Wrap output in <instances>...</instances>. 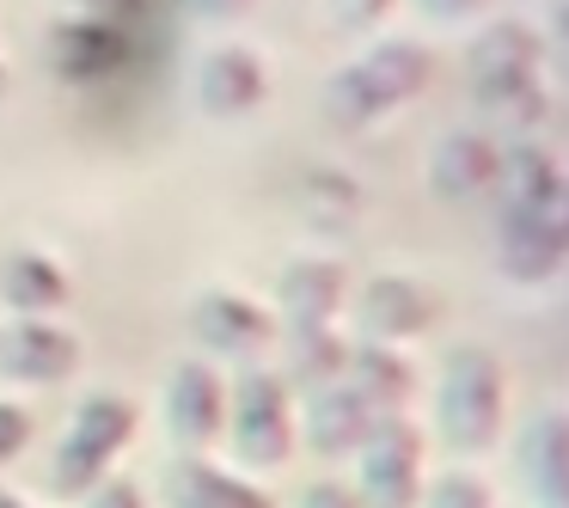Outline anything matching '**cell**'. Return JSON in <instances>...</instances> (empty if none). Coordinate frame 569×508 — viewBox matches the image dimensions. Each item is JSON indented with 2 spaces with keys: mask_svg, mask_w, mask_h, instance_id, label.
<instances>
[{
  "mask_svg": "<svg viewBox=\"0 0 569 508\" xmlns=\"http://www.w3.org/2000/svg\"><path fill=\"white\" fill-rule=\"evenodd\" d=\"M197 7H202V13H246V7H251V0H197Z\"/></svg>",
  "mask_w": 569,
  "mask_h": 508,
  "instance_id": "1f68e13d",
  "label": "cell"
},
{
  "mask_svg": "<svg viewBox=\"0 0 569 508\" xmlns=\"http://www.w3.org/2000/svg\"><path fill=\"white\" fill-rule=\"evenodd\" d=\"M496 160H502V148H496L490 136H478V129H453V136H441L435 153H429L435 197L471 202V197H483V190H496Z\"/></svg>",
  "mask_w": 569,
  "mask_h": 508,
  "instance_id": "30bf717a",
  "label": "cell"
},
{
  "mask_svg": "<svg viewBox=\"0 0 569 508\" xmlns=\"http://www.w3.org/2000/svg\"><path fill=\"white\" fill-rule=\"evenodd\" d=\"M569 258V233L545 215H508L502 221V239H496V263H502L515 282H545L557 263Z\"/></svg>",
  "mask_w": 569,
  "mask_h": 508,
  "instance_id": "4fadbf2b",
  "label": "cell"
},
{
  "mask_svg": "<svg viewBox=\"0 0 569 508\" xmlns=\"http://www.w3.org/2000/svg\"><path fill=\"white\" fill-rule=\"evenodd\" d=\"M190 331H197V343L209 349V356H258V343H270L276 319L258 300L233 295V288H209V295H197V307H190Z\"/></svg>",
  "mask_w": 569,
  "mask_h": 508,
  "instance_id": "52a82bcc",
  "label": "cell"
},
{
  "mask_svg": "<svg viewBox=\"0 0 569 508\" xmlns=\"http://www.w3.org/2000/svg\"><path fill=\"white\" fill-rule=\"evenodd\" d=\"M557 26H563V38H569V0H563V7H557Z\"/></svg>",
  "mask_w": 569,
  "mask_h": 508,
  "instance_id": "836d02e7",
  "label": "cell"
},
{
  "mask_svg": "<svg viewBox=\"0 0 569 508\" xmlns=\"http://www.w3.org/2000/svg\"><path fill=\"white\" fill-rule=\"evenodd\" d=\"M343 380L361 392V405H368L373 417H392V410L410 398V386H417V373H410V361L398 356L392 343H361V349H349V361H343Z\"/></svg>",
  "mask_w": 569,
  "mask_h": 508,
  "instance_id": "ac0fdd59",
  "label": "cell"
},
{
  "mask_svg": "<svg viewBox=\"0 0 569 508\" xmlns=\"http://www.w3.org/2000/svg\"><path fill=\"white\" fill-rule=\"evenodd\" d=\"M361 454V484L356 502L361 508H410L422 490V435L405 417H373Z\"/></svg>",
  "mask_w": 569,
  "mask_h": 508,
  "instance_id": "5b68a950",
  "label": "cell"
},
{
  "mask_svg": "<svg viewBox=\"0 0 569 508\" xmlns=\"http://www.w3.org/2000/svg\"><path fill=\"white\" fill-rule=\"evenodd\" d=\"M288 325H331L349 307V270L337 258H295L276 282Z\"/></svg>",
  "mask_w": 569,
  "mask_h": 508,
  "instance_id": "7c38bea8",
  "label": "cell"
},
{
  "mask_svg": "<svg viewBox=\"0 0 569 508\" xmlns=\"http://www.w3.org/2000/svg\"><path fill=\"white\" fill-rule=\"evenodd\" d=\"M502 361L490 356V349L466 343L447 356V373H441V429L453 447H466V454H483V447H496V429H502Z\"/></svg>",
  "mask_w": 569,
  "mask_h": 508,
  "instance_id": "3957f363",
  "label": "cell"
},
{
  "mask_svg": "<svg viewBox=\"0 0 569 508\" xmlns=\"http://www.w3.org/2000/svg\"><path fill=\"white\" fill-rule=\"evenodd\" d=\"M166 417H172V435L184 447H209L214 435L227 429V392L221 373L209 361H184L172 373V392H166Z\"/></svg>",
  "mask_w": 569,
  "mask_h": 508,
  "instance_id": "8fae6325",
  "label": "cell"
},
{
  "mask_svg": "<svg viewBox=\"0 0 569 508\" xmlns=\"http://www.w3.org/2000/svg\"><path fill=\"white\" fill-rule=\"evenodd\" d=\"M56 62L62 74L92 80L104 68L123 62V26H104V19H74L68 31H56Z\"/></svg>",
  "mask_w": 569,
  "mask_h": 508,
  "instance_id": "44dd1931",
  "label": "cell"
},
{
  "mask_svg": "<svg viewBox=\"0 0 569 508\" xmlns=\"http://www.w3.org/2000/svg\"><path fill=\"white\" fill-rule=\"evenodd\" d=\"M429 13H441V19H459V13H471V7H483V0H422Z\"/></svg>",
  "mask_w": 569,
  "mask_h": 508,
  "instance_id": "4dcf8cb0",
  "label": "cell"
},
{
  "mask_svg": "<svg viewBox=\"0 0 569 508\" xmlns=\"http://www.w3.org/2000/svg\"><path fill=\"white\" fill-rule=\"evenodd\" d=\"M392 7H398V0H331V19L343 31H373Z\"/></svg>",
  "mask_w": 569,
  "mask_h": 508,
  "instance_id": "484cf974",
  "label": "cell"
},
{
  "mask_svg": "<svg viewBox=\"0 0 569 508\" xmlns=\"http://www.w3.org/2000/svg\"><path fill=\"white\" fill-rule=\"evenodd\" d=\"M300 209H307V221L319 233H343L361 215V185L349 172H337V166H307V178H300Z\"/></svg>",
  "mask_w": 569,
  "mask_h": 508,
  "instance_id": "7402d4cb",
  "label": "cell"
},
{
  "mask_svg": "<svg viewBox=\"0 0 569 508\" xmlns=\"http://www.w3.org/2000/svg\"><path fill=\"white\" fill-rule=\"evenodd\" d=\"M178 508H276V502L270 490L209 466V459H184L178 466Z\"/></svg>",
  "mask_w": 569,
  "mask_h": 508,
  "instance_id": "ffe728a7",
  "label": "cell"
},
{
  "mask_svg": "<svg viewBox=\"0 0 569 508\" xmlns=\"http://www.w3.org/2000/svg\"><path fill=\"white\" fill-rule=\"evenodd\" d=\"M0 99H7V62H0Z\"/></svg>",
  "mask_w": 569,
  "mask_h": 508,
  "instance_id": "e575fe53",
  "label": "cell"
},
{
  "mask_svg": "<svg viewBox=\"0 0 569 508\" xmlns=\"http://www.w3.org/2000/svg\"><path fill=\"white\" fill-rule=\"evenodd\" d=\"M0 368L13 373V380L56 386L80 368V337L50 319H19L13 331H0Z\"/></svg>",
  "mask_w": 569,
  "mask_h": 508,
  "instance_id": "ba28073f",
  "label": "cell"
},
{
  "mask_svg": "<svg viewBox=\"0 0 569 508\" xmlns=\"http://www.w3.org/2000/svg\"><path fill=\"white\" fill-rule=\"evenodd\" d=\"M422 508H496V502H490V484H483L478 471H447Z\"/></svg>",
  "mask_w": 569,
  "mask_h": 508,
  "instance_id": "cb8c5ba5",
  "label": "cell"
},
{
  "mask_svg": "<svg viewBox=\"0 0 569 508\" xmlns=\"http://www.w3.org/2000/svg\"><path fill=\"white\" fill-rule=\"evenodd\" d=\"M300 508H361L356 490H343V484H312L307 496H300Z\"/></svg>",
  "mask_w": 569,
  "mask_h": 508,
  "instance_id": "f1b7e54d",
  "label": "cell"
},
{
  "mask_svg": "<svg viewBox=\"0 0 569 508\" xmlns=\"http://www.w3.org/2000/svg\"><path fill=\"white\" fill-rule=\"evenodd\" d=\"M87 508H148V502H141V490L129 478H99L87 490Z\"/></svg>",
  "mask_w": 569,
  "mask_h": 508,
  "instance_id": "4316f807",
  "label": "cell"
},
{
  "mask_svg": "<svg viewBox=\"0 0 569 508\" xmlns=\"http://www.w3.org/2000/svg\"><path fill=\"white\" fill-rule=\"evenodd\" d=\"M361 331L368 343H405V337H422L435 325V295L417 282V276H368V288L356 295Z\"/></svg>",
  "mask_w": 569,
  "mask_h": 508,
  "instance_id": "8992f818",
  "label": "cell"
},
{
  "mask_svg": "<svg viewBox=\"0 0 569 508\" xmlns=\"http://www.w3.org/2000/svg\"><path fill=\"white\" fill-rule=\"evenodd\" d=\"M26 441H31V417L19 405H7V398H0V459H13Z\"/></svg>",
  "mask_w": 569,
  "mask_h": 508,
  "instance_id": "83f0119b",
  "label": "cell"
},
{
  "mask_svg": "<svg viewBox=\"0 0 569 508\" xmlns=\"http://www.w3.org/2000/svg\"><path fill=\"white\" fill-rule=\"evenodd\" d=\"M263 92H270V68L251 50H239V43H221V50H209L197 62V99H202V111H214V117L258 111Z\"/></svg>",
  "mask_w": 569,
  "mask_h": 508,
  "instance_id": "9c48e42d",
  "label": "cell"
},
{
  "mask_svg": "<svg viewBox=\"0 0 569 508\" xmlns=\"http://www.w3.org/2000/svg\"><path fill=\"white\" fill-rule=\"evenodd\" d=\"M429 74H435V56L422 50V43H405V38L373 43V50H361L356 62H343L331 74V87H325V111H331L343 129L380 123V117L405 111V104L429 87Z\"/></svg>",
  "mask_w": 569,
  "mask_h": 508,
  "instance_id": "6da1fadb",
  "label": "cell"
},
{
  "mask_svg": "<svg viewBox=\"0 0 569 508\" xmlns=\"http://www.w3.org/2000/svg\"><path fill=\"white\" fill-rule=\"evenodd\" d=\"M129 435H136V405L123 392H87L74 405V422H68L62 441L80 447L87 459H99V466H111V454H123Z\"/></svg>",
  "mask_w": 569,
  "mask_h": 508,
  "instance_id": "e0dca14e",
  "label": "cell"
},
{
  "mask_svg": "<svg viewBox=\"0 0 569 508\" xmlns=\"http://www.w3.org/2000/svg\"><path fill=\"white\" fill-rule=\"evenodd\" d=\"M0 508H26V502H19V496H13V490H0Z\"/></svg>",
  "mask_w": 569,
  "mask_h": 508,
  "instance_id": "d6a6232c",
  "label": "cell"
},
{
  "mask_svg": "<svg viewBox=\"0 0 569 508\" xmlns=\"http://www.w3.org/2000/svg\"><path fill=\"white\" fill-rule=\"evenodd\" d=\"M104 478V466H99V459H87V454H80V447H56V490H62V496H87L92 490V484H99Z\"/></svg>",
  "mask_w": 569,
  "mask_h": 508,
  "instance_id": "d4e9b609",
  "label": "cell"
},
{
  "mask_svg": "<svg viewBox=\"0 0 569 508\" xmlns=\"http://www.w3.org/2000/svg\"><path fill=\"white\" fill-rule=\"evenodd\" d=\"M520 471H527L539 508H569V410L532 422L527 447H520Z\"/></svg>",
  "mask_w": 569,
  "mask_h": 508,
  "instance_id": "2e32d148",
  "label": "cell"
},
{
  "mask_svg": "<svg viewBox=\"0 0 569 508\" xmlns=\"http://www.w3.org/2000/svg\"><path fill=\"white\" fill-rule=\"evenodd\" d=\"M246 466H282L295 454V405L282 373H246L227 398V429Z\"/></svg>",
  "mask_w": 569,
  "mask_h": 508,
  "instance_id": "277c9868",
  "label": "cell"
},
{
  "mask_svg": "<svg viewBox=\"0 0 569 508\" xmlns=\"http://www.w3.org/2000/svg\"><path fill=\"white\" fill-rule=\"evenodd\" d=\"M539 62H545V50H539V38H532V26L502 19V26H490L471 43V92H478L490 111H502V123L532 129L545 111Z\"/></svg>",
  "mask_w": 569,
  "mask_h": 508,
  "instance_id": "7a4b0ae2",
  "label": "cell"
},
{
  "mask_svg": "<svg viewBox=\"0 0 569 508\" xmlns=\"http://www.w3.org/2000/svg\"><path fill=\"white\" fill-rule=\"evenodd\" d=\"M87 19H104V26H123V13H136V0H80Z\"/></svg>",
  "mask_w": 569,
  "mask_h": 508,
  "instance_id": "f546056e",
  "label": "cell"
},
{
  "mask_svg": "<svg viewBox=\"0 0 569 508\" xmlns=\"http://www.w3.org/2000/svg\"><path fill=\"white\" fill-rule=\"evenodd\" d=\"M557 185H563V172H557V160L539 141H515L496 160V190H502L508 215H545L557 202Z\"/></svg>",
  "mask_w": 569,
  "mask_h": 508,
  "instance_id": "9a60e30c",
  "label": "cell"
},
{
  "mask_svg": "<svg viewBox=\"0 0 569 508\" xmlns=\"http://www.w3.org/2000/svg\"><path fill=\"white\" fill-rule=\"evenodd\" d=\"M343 361H349V343L331 325H295L288 331V380H307L319 392V386L343 380Z\"/></svg>",
  "mask_w": 569,
  "mask_h": 508,
  "instance_id": "603a6c76",
  "label": "cell"
},
{
  "mask_svg": "<svg viewBox=\"0 0 569 508\" xmlns=\"http://www.w3.org/2000/svg\"><path fill=\"white\" fill-rule=\"evenodd\" d=\"M373 429V410L361 405V392L349 380H331L307 398V441L319 454H356Z\"/></svg>",
  "mask_w": 569,
  "mask_h": 508,
  "instance_id": "5bb4252c",
  "label": "cell"
},
{
  "mask_svg": "<svg viewBox=\"0 0 569 508\" xmlns=\"http://www.w3.org/2000/svg\"><path fill=\"white\" fill-rule=\"evenodd\" d=\"M0 295H7V307L43 319V312H56L68 300V270L56 258H43V251H13L7 270H0Z\"/></svg>",
  "mask_w": 569,
  "mask_h": 508,
  "instance_id": "d6986e66",
  "label": "cell"
}]
</instances>
